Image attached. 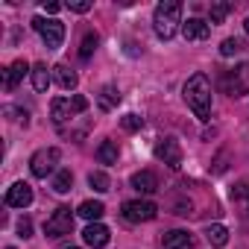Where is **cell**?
<instances>
[{"label": "cell", "mask_w": 249, "mask_h": 249, "mask_svg": "<svg viewBox=\"0 0 249 249\" xmlns=\"http://www.w3.org/2000/svg\"><path fill=\"white\" fill-rule=\"evenodd\" d=\"M223 82H226V88H229V94H231V97H240L243 91H249V62H246V65H240L234 73H226V76H223Z\"/></svg>", "instance_id": "ba28073f"}, {"label": "cell", "mask_w": 249, "mask_h": 249, "mask_svg": "<svg viewBox=\"0 0 249 249\" xmlns=\"http://www.w3.org/2000/svg\"><path fill=\"white\" fill-rule=\"evenodd\" d=\"M182 3L179 0H164V3L156 6V15H153V30L159 38H173L176 36V27L182 24Z\"/></svg>", "instance_id": "7a4b0ae2"}, {"label": "cell", "mask_w": 249, "mask_h": 249, "mask_svg": "<svg viewBox=\"0 0 249 249\" xmlns=\"http://www.w3.org/2000/svg\"><path fill=\"white\" fill-rule=\"evenodd\" d=\"M120 123H123V129H126V132H135V129H141V126H144V120H141L138 114H123V120H120Z\"/></svg>", "instance_id": "4316f807"}, {"label": "cell", "mask_w": 249, "mask_h": 249, "mask_svg": "<svg viewBox=\"0 0 249 249\" xmlns=\"http://www.w3.org/2000/svg\"><path fill=\"white\" fill-rule=\"evenodd\" d=\"M27 73H33V71H30V65H27L24 59L12 62V65L3 71V88H6V91H15V85H18V82H21Z\"/></svg>", "instance_id": "8fae6325"}, {"label": "cell", "mask_w": 249, "mask_h": 249, "mask_svg": "<svg viewBox=\"0 0 249 249\" xmlns=\"http://www.w3.org/2000/svg\"><path fill=\"white\" fill-rule=\"evenodd\" d=\"M41 6H44V12H47V15H56V12H62V3H56V0H50V3L44 0Z\"/></svg>", "instance_id": "f546056e"}, {"label": "cell", "mask_w": 249, "mask_h": 249, "mask_svg": "<svg viewBox=\"0 0 249 249\" xmlns=\"http://www.w3.org/2000/svg\"><path fill=\"white\" fill-rule=\"evenodd\" d=\"M97 161L100 164H117V147H114V141H103L97 147Z\"/></svg>", "instance_id": "44dd1931"}, {"label": "cell", "mask_w": 249, "mask_h": 249, "mask_svg": "<svg viewBox=\"0 0 249 249\" xmlns=\"http://www.w3.org/2000/svg\"><path fill=\"white\" fill-rule=\"evenodd\" d=\"M76 214H79L82 220H88V223H97V220L106 214V205L97 202V199H88V202H82V205L76 208Z\"/></svg>", "instance_id": "2e32d148"}, {"label": "cell", "mask_w": 249, "mask_h": 249, "mask_svg": "<svg viewBox=\"0 0 249 249\" xmlns=\"http://www.w3.org/2000/svg\"><path fill=\"white\" fill-rule=\"evenodd\" d=\"M33 85H36L38 94H44L50 88V71H47V65H36L33 68Z\"/></svg>", "instance_id": "ffe728a7"}, {"label": "cell", "mask_w": 249, "mask_h": 249, "mask_svg": "<svg viewBox=\"0 0 249 249\" xmlns=\"http://www.w3.org/2000/svg\"><path fill=\"white\" fill-rule=\"evenodd\" d=\"M33 27L41 33L47 50H56V47L65 41V24L56 21V18H50V21H47V18H33Z\"/></svg>", "instance_id": "3957f363"}, {"label": "cell", "mask_w": 249, "mask_h": 249, "mask_svg": "<svg viewBox=\"0 0 249 249\" xmlns=\"http://www.w3.org/2000/svg\"><path fill=\"white\" fill-rule=\"evenodd\" d=\"M97 41H100V38H97L94 33H85V38H82V44H79V56H82V59H88V56L97 50Z\"/></svg>", "instance_id": "484cf974"}, {"label": "cell", "mask_w": 249, "mask_h": 249, "mask_svg": "<svg viewBox=\"0 0 249 249\" xmlns=\"http://www.w3.org/2000/svg\"><path fill=\"white\" fill-rule=\"evenodd\" d=\"M229 3L226 0H220V3H211V9H208V24H223L226 21V15H229Z\"/></svg>", "instance_id": "603a6c76"}, {"label": "cell", "mask_w": 249, "mask_h": 249, "mask_svg": "<svg viewBox=\"0 0 249 249\" xmlns=\"http://www.w3.org/2000/svg\"><path fill=\"white\" fill-rule=\"evenodd\" d=\"M185 103L191 106V111L199 120H208L211 117V82H208L205 73H194L185 82Z\"/></svg>", "instance_id": "6da1fadb"}, {"label": "cell", "mask_w": 249, "mask_h": 249, "mask_svg": "<svg viewBox=\"0 0 249 249\" xmlns=\"http://www.w3.org/2000/svg\"><path fill=\"white\" fill-rule=\"evenodd\" d=\"M71 106H73V114H82V111L88 108V97H82V94H73V97H71Z\"/></svg>", "instance_id": "83f0119b"}, {"label": "cell", "mask_w": 249, "mask_h": 249, "mask_svg": "<svg viewBox=\"0 0 249 249\" xmlns=\"http://www.w3.org/2000/svg\"><path fill=\"white\" fill-rule=\"evenodd\" d=\"M161 246L164 249H194V234L182 231V229H173L161 237Z\"/></svg>", "instance_id": "4fadbf2b"}, {"label": "cell", "mask_w": 249, "mask_h": 249, "mask_svg": "<svg viewBox=\"0 0 249 249\" xmlns=\"http://www.w3.org/2000/svg\"><path fill=\"white\" fill-rule=\"evenodd\" d=\"M82 240H85L88 246L100 249V246H106V243H108V229H106L103 223H88V226L82 229Z\"/></svg>", "instance_id": "7c38bea8"}, {"label": "cell", "mask_w": 249, "mask_h": 249, "mask_svg": "<svg viewBox=\"0 0 249 249\" xmlns=\"http://www.w3.org/2000/svg\"><path fill=\"white\" fill-rule=\"evenodd\" d=\"M56 164H59V150H56V147L38 150V153L30 159V170H33L36 179H47V176L56 170Z\"/></svg>", "instance_id": "8992f818"}, {"label": "cell", "mask_w": 249, "mask_h": 249, "mask_svg": "<svg viewBox=\"0 0 249 249\" xmlns=\"http://www.w3.org/2000/svg\"><path fill=\"white\" fill-rule=\"evenodd\" d=\"M50 117H53L56 126H62L65 120H71V117H73V106H71V100H68V97H56V100L50 103Z\"/></svg>", "instance_id": "5bb4252c"}, {"label": "cell", "mask_w": 249, "mask_h": 249, "mask_svg": "<svg viewBox=\"0 0 249 249\" xmlns=\"http://www.w3.org/2000/svg\"><path fill=\"white\" fill-rule=\"evenodd\" d=\"M68 9H73V12L85 15V12L91 9V3H88V0H68Z\"/></svg>", "instance_id": "f1b7e54d"}, {"label": "cell", "mask_w": 249, "mask_h": 249, "mask_svg": "<svg viewBox=\"0 0 249 249\" xmlns=\"http://www.w3.org/2000/svg\"><path fill=\"white\" fill-rule=\"evenodd\" d=\"M6 249H12V246H6Z\"/></svg>", "instance_id": "836d02e7"}, {"label": "cell", "mask_w": 249, "mask_h": 249, "mask_svg": "<svg viewBox=\"0 0 249 249\" xmlns=\"http://www.w3.org/2000/svg\"><path fill=\"white\" fill-rule=\"evenodd\" d=\"M123 220H129V223H147L159 214V205L150 202V199H129V202H123Z\"/></svg>", "instance_id": "277c9868"}, {"label": "cell", "mask_w": 249, "mask_h": 249, "mask_svg": "<svg viewBox=\"0 0 249 249\" xmlns=\"http://www.w3.org/2000/svg\"><path fill=\"white\" fill-rule=\"evenodd\" d=\"M132 188H135L138 194H156V191H159V176H156L153 170H141V173L132 176Z\"/></svg>", "instance_id": "9a60e30c"}, {"label": "cell", "mask_w": 249, "mask_h": 249, "mask_svg": "<svg viewBox=\"0 0 249 249\" xmlns=\"http://www.w3.org/2000/svg\"><path fill=\"white\" fill-rule=\"evenodd\" d=\"M33 202V188L27 182H15L9 191H6V205L12 208H27Z\"/></svg>", "instance_id": "9c48e42d"}, {"label": "cell", "mask_w": 249, "mask_h": 249, "mask_svg": "<svg viewBox=\"0 0 249 249\" xmlns=\"http://www.w3.org/2000/svg\"><path fill=\"white\" fill-rule=\"evenodd\" d=\"M182 33H185L188 41H205V38L211 36V24L202 21V18H188V21L182 24Z\"/></svg>", "instance_id": "30bf717a"}, {"label": "cell", "mask_w": 249, "mask_h": 249, "mask_svg": "<svg viewBox=\"0 0 249 249\" xmlns=\"http://www.w3.org/2000/svg\"><path fill=\"white\" fill-rule=\"evenodd\" d=\"M53 79H56V82H59L65 91L76 88V82H79V79H76V73H73L68 65H56V68H53Z\"/></svg>", "instance_id": "e0dca14e"}, {"label": "cell", "mask_w": 249, "mask_h": 249, "mask_svg": "<svg viewBox=\"0 0 249 249\" xmlns=\"http://www.w3.org/2000/svg\"><path fill=\"white\" fill-rule=\"evenodd\" d=\"M243 30H246V36H249V18H246V21H243Z\"/></svg>", "instance_id": "1f68e13d"}, {"label": "cell", "mask_w": 249, "mask_h": 249, "mask_svg": "<svg viewBox=\"0 0 249 249\" xmlns=\"http://www.w3.org/2000/svg\"><path fill=\"white\" fill-rule=\"evenodd\" d=\"M205 237H208L211 246H226V243H229V229L220 226V223H214V226L205 229Z\"/></svg>", "instance_id": "d6986e66"}, {"label": "cell", "mask_w": 249, "mask_h": 249, "mask_svg": "<svg viewBox=\"0 0 249 249\" xmlns=\"http://www.w3.org/2000/svg\"><path fill=\"white\" fill-rule=\"evenodd\" d=\"M156 156H159L167 167H173V170L182 164V147H179L176 138H161V141L156 144Z\"/></svg>", "instance_id": "52a82bcc"}, {"label": "cell", "mask_w": 249, "mask_h": 249, "mask_svg": "<svg viewBox=\"0 0 249 249\" xmlns=\"http://www.w3.org/2000/svg\"><path fill=\"white\" fill-rule=\"evenodd\" d=\"M68 249H76V246H68Z\"/></svg>", "instance_id": "d6a6232c"}, {"label": "cell", "mask_w": 249, "mask_h": 249, "mask_svg": "<svg viewBox=\"0 0 249 249\" xmlns=\"http://www.w3.org/2000/svg\"><path fill=\"white\" fill-rule=\"evenodd\" d=\"M97 103H100V108H103V111H111V108L120 103V94H117V88H114V85H106V88L100 91Z\"/></svg>", "instance_id": "ac0fdd59"}, {"label": "cell", "mask_w": 249, "mask_h": 249, "mask_svg": "<svg viewBox=\"0 0 249 249\" xmlns=\"http://www.w3.org/2000/svg\"><path fill=\"white\" fill-rule=\"evenodd\" d=\"M88 185H91L94 191H100V194H106V191L111 188V182H108V176H106L103 170H94V173L88 176Z\"/></svg>", "instance_id": "d4e9b609"}, {"label": "cell", "mask_w": 249, "mask_h": 249, "mask_svg": "<svg viewBox=\"0 0 249 249\" xmlns=\"http://www.w3.org/2000/svg\"><path fill=\"white\" fill-rule=\"evenodd\" d=\"M71 229H73V211H71L68 205H59V208L53 211V217L44 223V234H47V237L71 234Z\"/></svg>", "instance_id": "5b68a950"}, {"label": "cell", "mask_w": 249, "mask_h": 249, "mask_svg": "<svg viewBox=\"0 0 249 249\" xmlns=\"http://www.w3.org/2000/svg\"><path fill=\"white\" fill-rule=\"evenodd\" d=\"M243 47H246L243 38H226V41L220 44V56H226V59H229V56H237V53H243Z\"/></svg>", "instance_id": "cb8c5ba5"}, {"label": "cell", "mask_w": 249, "mask_h": 249, "mask_svg": "<svg viewBox=\"0 0 249 249\" xmlns=\"http://www.w3.org/2000/svg\"><path fill=\"white\" fill-rule=\"evenodd\" d=\"M71 185H73V173H71L68 167L56 170V176H53V191H56V194H68Z\"/></svg>", "instance_id": "7402d4cb"}, {"label": "cell", "mask_w": 249, "mask_h": 249, "mask_svg": "<svg viewBox=\"0 0 249 249\" xmlns=\"http://www.w3.org/2000/svg\"><path fill=\"white\" fill-rule=\"evenodd\" d=\"M246 205H249V202H246Z\"/></svg>", "instance_id": "e575fe53"}, {"label": "cell", "mask_w": 249, "mask_h": 249, "mask_svg": "<svg viewBox=\"0 0 249 249\" xmlns=\"http://www.w3.org/2000/svg\"><path fill=\"white\" fill-rule=\"evenodd\" d=\"M18 231H21V237H30V231H33V223H30V220H21V223H18Z\"/></svg>", "instance_id": "4dcf8cb0"}]
</instances>
